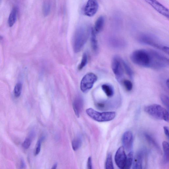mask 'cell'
<instances>
[{
	"label": "cell",
	"instance_id": "obj_34",
	"mask_svg": "<svg viewBox=\"0 0 169 169\" xmlns=\"http://www.w3.org/2000/svg\"><path fill=\"white\" fill-rule=\"evenodd\" d=\"M169 80L168 79L167 81H166V85H167V87H168V88H169Z\"/></svg>",
	"mask_w": 169,
	"mask_h": 169
},
{
	"label": "cell",
	"instance_id": "obj_24",
	"mask_svg": "<svg viewBox=\"0 0 169 169\" xmlns=\"http://www.w3.org/2000/svg\"><path fill=\"white\" fill-rule=\"evenodd\" d=\"M22 84L20 83H18L14 88V93L15 96L16 97H19L21 93Z\"/></svg>",
	"mask_w": 169,
	"mask_h": 169
},
{
	"label": "cell",
	"instance_id": "obj_26",
	"mask_svg": "<svg viewBox=\"0 0 169 169\" xmlns=\"http://www.w3.org/2000/svg\"><path fill=\"white\" fill-rule=\"evenodd\" d=\"M121 83H122L127 91H130L132 90L133 84L131 81L128 80H124Z\"/></svg>",
	"mask_w": 169,
	"mask_h": 169
},
{
	"label": "cell",
	"instance_id": "obj_25",
	"mask_svg": "<svg viewBox=\"0 0 169 169\" xmlns=\"http://www.w3.org/2000/svg\"><path fill=\"white\" fill-rule=\"evenodd\" d=\"M88 57L87 53H85L83 55L81 63L78 67L79 70H81L87 64Z\"/></svg>",
	"mask_w": 169,
	"mask_h": 169
},
{
	"label": "cell",
	"instance_id": "obj_27",
	"mask_svg": "<svg viewBox=\"0 0 169 169\" xmlns=\"http://www.w3.org/2000/svg\"><path fill=\"white\" fill-rule=\"evenodd\" d=\"M161 99L163 104L167 107L168 110L169 109V97L165 94H162L161 96Z\"/></svg>",
	"mask_w": 169,
	"mask_h": 169
},
{
	"label": "cell",
	"instance_id": "obj_35",
	"mask_svg": "<svg viewBox=\"0 0 169 169\" xmlns=\"http://www.w3.org/2000/svg\"><path fill=\"white\" fill-rule=\"evenodd\" d=\"M57 164H55L54 165V166H53L52 168H53V169H55V168H57Z\"/></svg>",
	"mask_w": 169,
	"mask_h": 169
},
{
	"label": "cell",
	"instance_id": "obj_6",
	"mask_svg": "<svg viewBox=\"0 0 169 169\" xmlns=\"http://www.w3.org/2000/svg\"><path fill=\"white\" fill-rule=\"evenodd\" d=\"M123 60L117 56H114L111 62L112 69L116 78L119 82L122 83L124 76V70Z\"/></svg>",
	"mask_w": 169,
	"mask_h": 169
},
{
	"label": "cell",
	"instance_id": "obj_18",
	"mask_svg": "<svg viewBox=\"0 0 169 169\" xmlns=\"http://www.w3.org/2000/svg\"><path fill=\"white\" fill-rule=\"evenodd\" d=\"M162 148L164 152L163 157V161L166 164L169 162V144L167 141H164L162 143Z\"/></svg>",
	"mask_w": 169,
	"mask_h": 169
},
{
	"label": "cell",
	"instance_id": "obj_12",
	"mask_svg": "<svg viewBox=\"0 0 169 169\" xmlns=\"http://www.w3.org/2000/svg\"><path fill=\"white\" fill-rule=\"evenodd\" d=\"M83 107V101L80 97H78L74 100L73 103V108L75 114L78 117L80 116V114Z\"/></svg>",
	"mask_w": 169,
	"mask_h": 169
},
{
	"label": "cell",
	"instance_id": "obj_2",
	"mask_svg": "<svg viewBox=\"0 0 169 169\" xmlns=\"http://www.w3.org/2000/svg\"><path fill=\"white\" fill-rule=\"evenodd\" d=\"M90 31L85 26H81L76 29L73 39L74 51L78 53L81 51L88 40Z\"/></svg>",
	"mask_w": 169,
	"mask_h": 169
},
{
	"label": "cell",
	"instance_id": "obj_19",
	"mask_svg": "<svg viewBox=\"0 0 169 169\" xmlns=\"http://www.w3.org/2000/svg\"><path fill=\"white\" fill-rule=\"evenodd\" d=\"M51 10V4L49 0H46L44 2L43 5V13L45 16L49 15Z\"/></svg>",
	"mask_w": 169,
	"mask_h": 169
},
{
	"label": "cell",
	"instance_id": "obj_15",
	"mask_svg": "<svg viewBox=\"0 0 169 169\" xmlns=\"http://www.w3.org/2000/svg\"><path fill=\"white\" fill-rule=\"evenodd\" d=\"M18 12V9L16 7H14L11 10L8 20V25L10 27H12L16 21Z\"/></svg>",
	"mask_w": 169,
	"mask_h": 169
},
{
	"label": "cell",
	"instance_id": "obj_11",
	"mask_svg": "<svg viewBox=\"0 0 169 169\" xmlns=\"http://www.w3.org/2000/svg\"><path fill=\"white\" fill-rule=\"evenodd\" d=\"M133 135L131 131H127L124 132L122 137L123 147L127 151L131 150L133 144Z\"/></svg>",
	"mask_w": 169,
	"mask_h": 169
},
{
	"label": "cell",
	"instance_id": "obj_9",
	"mask_svg": "<svg viewBox=\"0 0 169 169\" xmlns=\"http://www.w3.org/2000/svg\"><path fill=\"white\" fill-rule=\"evenodd\" d=\"M99 7L97 0H88L84 8V14L88 17H93L97 13Z\"/></svg>",
	"mask_w": 169,
	"mask_h": 169
},
{
	"label": "cell",
	"instance_id": "obj_30",
	"mask_svg": "<svg viewBox=\"0 0 169 169\" xmlns=\"http://www.w3.org/2000/svg\"><path fill=\"white\" fill-rule=\"evenodd\" d=\"M146 136L148 140H149L150 142H151V143L155 145L156 147H157V146H158V145H157L155 142L153 140V139L151 138L149 135H146Z\"/></svg>",
	"mask_w": 169,
	"mask_h": 169
},
{
	"label": "cell",
	"instance_id": "obj_31",
	"mask_svg": "<svg viewBox=\"0 0 169 169\" xmlns=\"http://www.w3.org/2000/svg\"><path fill=\"white\" fill-rule=\"evenodd\" d=\"M87 167L88 169H91L92 168V165L91 159V157H89L87 162Z\"/></svg>",
	"mask_w": 169,
	"mask_h": 169
},
{
	"label": "cell",
	"instance_id": "obj_4",
	"mask_svg": "<svg viewBox=\"0 0 169 169\" xmlns=\"http://www.w3.org/2000/svg\"><path fill=\"white\" fill-rule=\"evenodd\" d=\"M139 41L142 43L155 47L169 54L168 47L162 44L153 35L148 34H141L139 37Z\"/></svg>",
	"mask_w": 169,
	"mask_h": 169
},
{
	"label": "cell",
	"instance_id": "obj_23",
	"mask_svg": "<svg viewBox=\"0 0 169 169\" xmlns=\"http://www.w3.org/2000/svg\"><path fill=\"white\" fill-rule=\"evenodd\" d=\"M105 168L106 169H113L114 166L113 163L111 154L109 153L107 157Z\"/></svg>",
	"mask_w": 169,
	"mask_h": 169
},
{
	"label": "cell",
	"instance_id": "obj_33",
	"mask_svg": "<svg viewBox=\"0 0 169 169\" xmlns=\"http://www.w3.org/2000/svg\"><path fill=\"white\" fill-rule=\"evenodd\" d=\"M20 165H20L21 167H21V168H23L25 167V164L23 161H21V164H20Z\"/></svg>",
	"mask_w": 169,
	"mask_h": 169
},
{
	"label": "cell",
	"instance_id": "obj_21",
	"mask_svg": "<svg viewBox=\"0 0 169 169\" xmlns=\"http://www.w3.org/2000/svg\"><path fill=\"white\" fill-rule=\"evenodd\" d=\"M122 61L124 71H125L127 75L129 76V78L131 79L132 78L133 74L131 68L126 62L123 60Z\"/></svg>",
	"mask_w": 169,
	"mask_h": 169
},
{
	"label": "cell",
	"instance_id": "obj_28",
	"mask_svg": "<svg viewBox=\"0 0 169 169\" xmlns=\"http://www.w3.org/2000/svg\"><path fill=\"white\" fill-rule=\"evenodd\" d=\"M31 140L30 138H26L22 144V146L25 149H28L30 146L31 144Z\"/></svg>",
	"mask_w": 169,
	"mask_h": 169
},
{
	"label": "cell",
	"instance_id": "obj_14",
	"mask_svg": "<svg viewBox=\"0 0 169 169\" xmlns=\"http://www.w3.org/2000/svg\"><path fill=\"white\" fill-rule=\"evenodd\" d=\"M105 19L104 17L100 16L97 19L95 23L94 30L96 34L99 33L101 31L104 26Z\"/></svg>",
	"mask_w": 169,
	"mask_h": 169
},
{
	"label": "cell",
	"instance_id": "obj_16",
	"mask_svg": "<svg viewBox=\"0 0 169 169\" xmlns=\"http://www.w3.org/2000/svg\"><path fill=\"white\" fill-rule=\"evenodd\" d=\"M91 43L92 48L94 52L97 53L98 51V45L96 33L93 29H91Z\"/></svg>",
	"mask_w": 169,
	"mask_h": 169
},
{
	"label": "cell",
	"instance_id": "obj_22",
	"mask_svg": "<svg viewBox=\"0 0 169 169\" xmlns=\"http://www.w3.org/2000/svg\"><path fill=\"white\" fill-rule=\"evenodd\" d=\"M82 143L81 139L79 138L74 139L72 143V148L74 151L78 150L81 147Z\"/></svg>",
	"mask_w": 169,
	"mask_h": 169
},
{
	"label": "cell",
	"instance_id": "obj_1",
	"mask_svg": "<svg viewBox=\"0 0 169 169\" xmlns=\"http://www.w3.org/2000/svg\"><path fill=\"white\" fill-rule=\"evenodd\" d=\"M134 64L144 67L160 70L167 67L169 59L161 53L152 49H138L133 51L130 56Z\"/></svg>",
	"mask_w": 169,
	"mask_h": 169
},
{
	"label": "cell",
	"instance_id": "obj_20",
	"mask_svg": "<svg viewBox=\"0 0 169 169\" xmlns=\"http://www.w3.org/2000/svg\"><path fill=\"white\" fill-rule=\"evenodd\" d=\"M133 152L130 151L127 156V159L125 167L124 169H129L131 168L133 161Z\"/></svg>",
	"mask_w": 169,
	"mask_h": 169
},
{
	"label": "cell",
	"instance_id": "obj_3",
	"mask_svg": "<svg viewBox=\"0 0 169 169\" xmlns=\"http://www.w3.org/2000/svg\"><path fill=\"white\" fill-rule=\"evenodd\" d=\"M144 111L151 116L157 119L169 121L168 110L161 106L153 104L145 107Z\"/></svg>",
	"mask_w": 169,
	"mask_h": 169
},
{
	"label": "cell",
	"instance_id": "obj_17",
	"mask_svg": "<svg viewBox=\"0 0 169 169\" xmlns=\"http://www.w3.org/2000/svg\"><path fill=\"white\" fill-rule=\"evenodd\" d=\"M102 90L108 97H111L113 96L114 89L110 85L108 84H104L102 85Z\"/></svg>",
	"mask_w": 169,
	"mask_h": 169
},
{
	"label": "cell",
	"instance_id": "obj_13",
	"mask_svg": "<svg viewBox=\"0 0 169 169\" xmlns=\"http://www.w3.org/2000/svg\"><path fill=\"white\" fill-rule=\"evenodd\" d=\"M142 160L143 154L140 151L136 154L134 158L133 159L132 168L135 169H142Z\"/></svg>",
	"mask_w": 169,
	"mask_h": 169
},
{
	"label": "cell",
	"instance_id": "obj_32",
	"mask_svg": "<svg viewBox=\"0 0 169 169\" xmlns=\"http://www.w3.org/2000/svg\"><path fill=\"white\" fill-rule=\"evenodd\" d=\"M165 133L166 136L169 139V128L167 126H165L164 127Z\"/></svg>",
	"mask_w": 169,
	"mask_h": 169
},
{
	"label": "cell",
	"instance_id": "obj_10",
	"mask_svg": "<svg viewBox=\"0 0 169 169\" xmlns=\"http://www.w3.org/2000/svg\"><path fill=\"white\" fill-rule=\"evenodd\" d=\"M154 10L168 19L169 17V10L157 0H145Z\"/></svg>",
	"mask_w": 169,
	"mask_h": 169
},
{
	"label": "cell",
	"instance_id": "obj_8",
	"mask_svg": "<svg viewBox=\"0 0 169 169\" xmlns=\"http://www.w3.org/2000/svg\"><path fill=\"white\" fill-rule=\"evenodd\" d=\"M127 156L123 146L120 147L116 153L115 160L116 164L119 168L124 169L125 167Z\"/></svg>",
	"mask_w": 169,
	"mask_h": 169
},
{
	"label": "cell",
	"instance_id": "obj_5",
	"mask_svg": "<svg viewBox=\"0 0 169 169\" xmlns=\"http://www.w3.org/2000/svg\"><path fill=\"white\" fill-rule=\"evenodd\" d=\"M86 113L91 118L98 122H105L113 120L116 116L114 112H99L90 108L86 110Z\"/></svg>",
	"mask_w": 169,
	"mask_h": 169
},
{
	"label": "cell",
	"instance_id": "obj_7",
	"mask_svg": "<svg viewBox=\"0 0 169 169\" xmlns=\"http://www.w3.org/2000/svg\"><path fill=\"white\" fill-rule=\"evenodd\" d=\"M97 79V76L94 74L93 73L87 74L82 80L80 84L81 90L84 93L90 90L93 87Z\"/></svg>",
	"mask_w": 169,
	"mask_h": 169
},
{
	"label": "cell",
	"instance_id": "obj_29",
	"mask_svg": "<svg viewBox=\"0 0 169 169\" xmlns=\"http://www.w3.org/2000/svg\"><path fill=\"white\" fill-rule=\"evenodd\" d=\"M41 147V140H40L38 141L36 147V150H35V155H38V154L40 152Z\"/></svg>",
	"mask_w": 169,
	"mask_h": 169
}]
</instances>
